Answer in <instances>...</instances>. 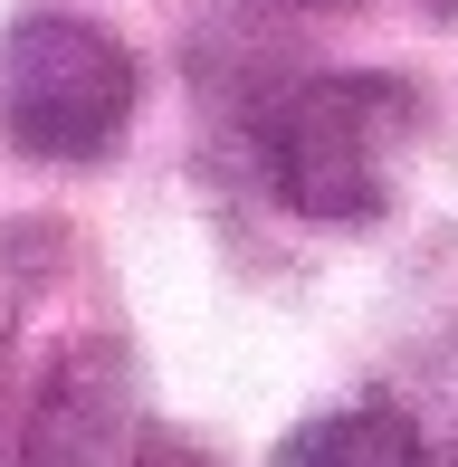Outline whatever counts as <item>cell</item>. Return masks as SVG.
Returning a JSON list of instances; mask_svg holds the SVG:
<instances>
[{
	"label": "cell",
	"instance_id": "cell-1",
	"mask_svg": "<svg viewBox=\"0 0 458 467\" xmlns=\"http://www.w3.org/2000/svg\"><path fill=\"white\" fill-rule=\"evenodd\" d=\"M411 143H421V105H411L401 77H306L258 115L267 191L316 229L382 220Z\"/></svg>",
	"mask_w": 458,
	"mask_h": 467
},
{
	"label": "cell",
	"instance_id": "cell-2",
	"mask_svg": "<svg viewBox=\"0 0 458 467\" xmlns=\"http://www.w3.org/2000/svg\"><path fill=\"white\" fill-rule=\"evenodd\" d=\"M134 48L106 38L96 19L38 10L0 38V134L29 162H96L134 124Z\"/></svg>",
	"mask_w": 458,
	"mask_h": 467
},
{
	"label": "cell",
	"instance_id": "cell-3",
	"mask_svg": "<svg viewBox=\"0 0 458 467\" xmlns=\"http://www.w3.org/2000/svg\"><path fill=\"white\" fill-rule=\"evenodd\" d=\"M115 439H124V363L106 344L96 353H57L19 458H115Z\"/></svg>",
	"mask_w": 458,
	"mask_h": 467
},
{
	"label": "cell",
	"instance_id": "cell-4",
	"mask_svg": "<svg viewBox=\"0 0 458 467\" xmlns=\"http://www.w3.org/2000/svg\"><path fill=\"white\" fill-rule=\"evenodd\" d=\"M286 467H411L421 458V430H411L391 400H363V410H335V420H306L286 430Z\"/></svg>",
	"mask_w": 458,
	"mask_h": 467
},
{
	"label": "cell",
	"instance_id": "cell-5",
	"mask_svg": "<svg viewBox=\"0 0 458 467\" xmlns=\"http://www.w3.org/2000/svg\"><path fill=\"white\" fill-rule=\"evenodd\" d=\"M297 10H344V0H297Z\"/></svg>",
	"mask_w": 458,
	"mask_h": 467
},
{
	"label": "cell",
	"instance_id": "cell-6",
	"mask_svg": "<svg viewBox=\"0 0 458 467\" xmlns=\"http://www.w3.org/2000/svg\"><path fill=\"white\" fill-rule=\"evenodd\" d=\"M0 353H10V306H0Z\"/></svg>",
	"mask_w": 458,
	"mask_h": 467
},
{
	"label": "cell",
	"instance_id": "cell-7",
	"mask_svg": "<svg viewBox=\"0 0 458 467\" xmlns=\"http://www.w3.org/2000/svg\"><path fill=\"white\" fill-rule=\"evenodd\" d=\"M430 10H440V19H458V0H430Z\"/></svg>",
	"mask_w": 458,
	"mask_h": 467
}]
</instances>
